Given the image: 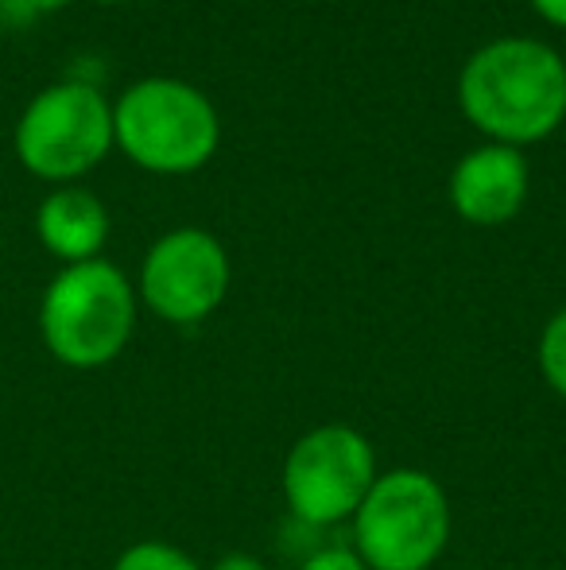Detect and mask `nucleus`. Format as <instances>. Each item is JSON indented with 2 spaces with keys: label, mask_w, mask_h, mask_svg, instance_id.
<instances>
[{
  "label": "nucleus",
  "mask_w": 566,
  "mask_h": 570,
  "mask_svg": "<svg viewBox=\"0 0 566 570\" xmlns=\"http://www.w3.org/2000/svg\"><path fill=\"white\" fill-rule=\"evenodd\" d=\"M458 109L489 144L524 151L566 125V59L532 36L489 39L461 62Z\"/></svg>",
  "instance_id": "obj_1"
},
{
  "label": "nucleus",
  "mask_w": 566,
  "mask_h": 570,
  "mask_svg": "<svg viewBox=\"0 0 566 570\" xmlns=\"http://www.w3.org/2000/svg\"><path fill=\"white\" fill-rule=\"evenodd\" d=\"M137 284L98 256L54 272L39 299V338L67 368H106L137 334Z\"/></svg>",
  "instance_id": "obj_2"
},
{
  "label": "nucleus",
  "mask_w": 566,
  "mask_h": 570,
  "mask_svg": "<svg viewBox=\"0 0 566 570\" xmlns=\"http://www.w3.org/2000/svg\"><path fill=\"white\" fill-rule=\"evenodd\" d=\"M221 144V117L198 86L151 75L113 101V148L151 175L202 171Z\"/></svg>",
  "instance_id": "obj_3"
},
{
  "label": "nucleus",
  "mask_w": 566,
  "mask_h": 570,
  "mask_svg": "<svg viewBox=\"0 0 566 570\" xmlns=\"http://www.w3.org/2000/svg\"><path fill=\"white\" fill-rule=\"evenodd\" d=\"M354 543L365 570H430L454 532L450 497L427 470L396 465L373 481L354 512Z\"/></svg>",
  "instance_id": "obj_4"
},
{
  "label": "nucleus",
  "mask_w": 566,
  "mask_h": 570,
  "mask_svg": "<svg viewBox=\"0 0 566 570\" xmlns=\"http://www.w3.org/2000/svg\"><path fill=\"white\" fill-rule=\"evenodd\" d=\"M12 151L51 187L78 183L113 151V101L78 78L43 86L16 120Z\"/></svg>",
  "instance_id": "obj_5"
},
{
  "label": "nucleus",
  "mask_w": 566,
  "mask_h": 570,
  "mask_svg": "<svg viewBox=\"0 0 566 570\" xmlns=\"http://www.w3.org/2000/svg\"><path fill=\"white\" fill-rule=\"evenodd\" d=\"M377 478V451L369 439L349 423H322L291 443L280 485L299 524L334 528L354 520Z\"/></svg>",
  "instance_id": "obj_6"
},
{
  "label": "nucleus",
  "mask_w": 566,
  "mask_h": 570,
  "mask_svg": "<svg viewBox=\"0 0 566 570\" xmlns=\"http://www.w3.org/2000/svg\"><path fill=\"white\" fill-rule=\"evenodd\" d=\"M229 253L210 229L179 226L151 240L137 276V299L171 326H198L226 303Z\"/></svg>",
  "instance_id": "obj_7"
},
{
  "label": "nucleus",
  "mask_w": 566,
  "mask_h": 570,
  "mask_svg": "<svg viewBox=\"0 0 566 570\" xmlns=\"http://www.w3.org/2000/svg\"><path fill=\"white\" fill-rule=\"evenodd\" d=\"M532 190V167L520 148L508 144H489L469 148L466 156L454 164L450 179H446V195L461 222L477 229H497L508 226L516 214L524 210Z\"/></svg>",
  "instance_id": "obj_8"
},
{
  "label": "nucleus",
  "mask_w": 566,
  "mask_h": 570,
  "mask_svg": "<svg viewBox=\"0 0 566 570\" xmlns=\"http://www.w3.org/2000/svg\"><path fill=\"white\" fill-rule=\"evenodd\" d=\"M36 237L62 268L98 261L109 240V210L90 187H51L36 210Z\"/></svg>",
  "instance_id": "obj_9"
},
{
  "label": "nucleus",
  "mask_w": 566,
  "mask_h": 570,
  "mask_svg": "<svg viewBox=\"0 0 566 570\" xmlns=\"http://www.w3.org/2000/svg\"><path fill=\"white\" fill-rule=\"evenodd\" d=\"M536 365H539V376H544L547 389L566 400V307L555 311V315L547 318L544 331H539Z\"/></svg>",
  "instance_id": "obj_10"
},
{
  "label": "nucleus",
  "mask_w": 566,
  "mask_h": 570,
  "mask_svg": "<svg viewBox=\"0 0 566 570\" xmlns=\"http://www.w3.org/2000/svg\"><path fill=\"white\" fill-rule=\"evenodd\" d=\"M113 570H206L198 559H190L182 548L163 540H140L117 556Z\"/></svg>",
  "instance_id": "obj_11"
},
{
  "label": "nucleus",
  "mask_w": 566,
  "mask_h": 570,
  "mask_svg": "<svg viewBox=\"0 0 566 570\" xmlns=\"http://www.w3.org/2000/svg\"><path fill=\"white\" fill-rule=\"evenodd\" d=\"M62 4H70V0H0V20L23 28V23H36L39 16L54 12Z\"/></svg>",
  "instance_id": "obj_12"
},
{
  "label": "nucleus",
  "mask_w": 566,
  "mask_h": 570,
  "mask_svg": "<svg viewBox=\"0 0 566 570\" xmlns=\"http://www.w3.org/2000/svg\"><path fill=\"white\" fill-rule=\"evenodd\" d=\"M299 570H365L354 548H318L299 563Z\"/></svg>",
  "instance_id": "obj_13"
},
{
  "label": "nucleus",
  "mask_w": 566,
  "mask_h": 570,
  "mask_svg": "<svg viewBox=\"0 0 566 570\" xmlns=\"http://www.w3.org/2000/svg\"><path fill=\"white\" fill-rule=\"evenodd\" d=\"M536 8L539 20H547L552 28H563L566 31V0H528Z\"/></svg>",
  "instance_id": "obj_14"
},
{
  "label": "nucleus",
  "mask_w": 566,
  "mask_h": 570,
  "mask_svg": "<svg viewBox=\"0 0 566 570\" xmlns=\"http://www.w3.org/2000/svg\"><path fill=\"white\" fill-rule=\"evenodd\" d=\"M206 570H265V563L257 556H249V551H229V556H221L218 563Z\"/></svg>",
  "instance_id": "obj_15"
},
{
  "label": "nucleus",
  "mask_w": 566,
  "mask_h": 570,
  "mask_svg": "<svg viewBox=\"0 0 566 570\" xmlns=\"http://www.w3.org/2000/svg\"><path fill=\"white\" fill-rule=\"evenodd\" d=\"M93 4H132V0H93Z\"/></svg>",
  "instance_id": "obj_16"
}]
</instances>
